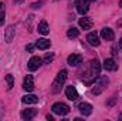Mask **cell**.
Returning <instances> with one entry per match:
<instances>
[{
  "mask_svg": "<svg viewBox=\"0 0 122 121\" xmlns=\"http://www.w3.org/2000/svg\"><path fill=\"white\" fill-rule=\"evenodd\" d=\"M114 101H115V97H112V100L108 103V105H112V104H114Z\"/></svg>",
  "mask_w": 122,
  "mask_h": 121,
  "instance_id": "cell-26",
  "label": "cell"
},
{
  "mask_svg": "<svg viewBox=\"0 0 122 121\" xmlns=\"http://www.w3.org/2000/svg\"><path fill=\"white\" fill-rule=\"evenodd\" d=\"M41 4H43V1H38V3H33V4H31V7H33V9H38Z\"/></svg>",
  "mask_w": 122,
  "mask_h": 121,
  "instance_id": "cell-25",
  "label": "cell"
},
{
  "mask_svg": "<svg viewBox=\"0 0 122 121\" xmlns=\"http://www.w3.org/2000/svg\"><path fill=\"white\" fill-rule=\"evenodd\" d=\"M36 114H37V110L36 108H29V110H24L21 113V118L23 120H31V118L36 117Z\"/></svg>",
  "mask_w": 122,
  "mask_h": 121,
  "instance_id": "cell-14",
  "label": "cell"
},
{
  "mask_svg": "<svg viewBox=\"0 0 122 121\" xmlns=\"http://www.w3.org/2000/svg\"><path fill=\"white\" fill-rule=\"evenodd\" d=\"M104 68L108 70V71L117 70V63H115V60L114 59H107V60L104 61Z\"/></svg>",
  "mask_w": 122,
  "mask_h": 121,
  "instance_id": "cell-17",
  "label": "cell"
},
{
  "mask_svg": "<svg viewBox=\"0 0 122 121\" xmlns=\"http://www.w3.org/2000/svg\"><path fill=\"white\" fill-rule=\"evenodd\" d=\"M14 33H16V27L14 26H9L7 30H6V34H4V40L7 43H10L13 40V37H14Z\"/></svg>",
  "mask_w": 122,
  "mask_h": 121,
  "instance_id": "cell-16",
  "label": "cell"
},
{
  "mask_svg": "<svg viewBox=\"0 0 122 121\" xmlns=\"http://www.w3.org/2000/svg\"><path fill=\"white\" fill-rule=\"evenodd\" d=\"M87 41H88V44L90 46H92V47H98L99 46V36L95 33V31H92V33H90L88 36H87Z\"/></svg>",
  "mask_w": 122,
  "mask_h": 121,
  "instance_id": "cell-7",
  "label": "cell"
},
{
  "mask_svg": "<svg viewBox=\"0 0 122 121\" xmlns=\"http://www.w3.org/2000/svg\"><path fill=\"white\" fill-rule=\"evenodd\" d=\"M23 88L26 91H33L34 88V78H33V76H26V78H24V81H23Z\"/></svg>",
  "mask_w": 122,
  "mask_h": 121,
  "instance_id": "cell-10",
  "label": "cell"
},
{
  "mask_svg": "<svg viewBox=\"0 0 122 121\" xmlns=\"http://www.w3.org/2000/svg\"><path fill=\"white\" fill-rule=\"evenodd\" d=\"M90 1H95V0H90Z\"/></svg>",
  "mask_w": 122,
  "mask_h": 121,
  "instance_id": "cell-32",
  "label": "cell"
},
{
  "mask_svg": "<svg viewBox=\"0 0 122 121\" xmlns=\"http://www.w3.org/2000/svg\"><path fill=\"white\" fill-rule=\"evenodd\" d=\"M80 27L81 29H84V30H90L92 27V22L91 19H88V17H82V19H80Z\"/></svg>",
  "mask_w": 122,
  "mask_h": 121,
  "instance_id": "cell-15",
  "label": "cell"
},
{
  "mask_svg": "<svg viewBox=\"0 0 122 121\" xmlns=\"http://www.w3.org/2000/svg\"><path fill=\"white\" fill-rule=\"evenodd\" d=\"M65 95H67V98H68V100L74 101V100H77V98H78V91H77L75 87L68 86V87L65 88Z\"/></svg>",
  "mask_w": 122,
  "mask_h": 121,
  "instance_id": "cell-9",
  "label": "cell"
},
{
  "mask_svg": "<svg viewBox=\"0 0 122 121\" xmlns=\"http://www.w3.org/2000/svg\"><path fill=\"white\" fill-rule=\"evenodd\" d=\"M90 73H88V77L90 78H87L84 83L87 84V86H90V84H92L95 80H97V77L99 76V71H101V64H99V60L98 59H94V60L91 61V64H90Z\"/></svg>",
  "mask_w": 122,
  "mask_h": 121,
  "instance_id": "cell-1",
  "label": "cell"
},
{
  "mask_svg": "<svg viewBox=\"0 0 122 121\" xmlns=\"http://www.w3.org/2000/svg\"><path fill=\"white\" fill-rule=\"evenodd\" d=\"M47 120L53 121V120H54V117H53V116H50V114H48V116H47Z\"/></svg>",
  "mask_w": 122,
  "mask_h": 121,
  "instance_id": "cell-27",
  "label": "cell"
},
{
  "mask_svg": "<svg viewBox=\"0 0 122 121\" xmlns=\"http://www.w3.org/2000/svg\"><path fill=\"white\" fill-rule=\"evenodd\" d=\"M119 47H122V37H121V40H119Z\"/></svg>",
  "mask_w": 122,
  "mask_h": 121,
  "instance_id": "cell-28",
  "label": "cell"
},
{
  "mask_svg": "<svg viewBox=\"0 0 122 121\" xmlns=\"http://www.w3.org/2000/svg\"><path fill=\"white\" fill-rule=\"evenodd\" d=\"M90 9V0H77V11L80 14H85Z\"/></svg>",
  "mask_w": 122,
  "mask_h": 121,
  "instance_id": "cell-6",
  "label": "cell"
},
{
  "mask_svg": "<svg viewBox=\"0 0 122 121\" xmlns=\"http://www.w3.org/2000/svg\"><path fill=\"white\" fill-rule=\"evenodd\" d=\"M101 37H102L104 40H107V41L114 40V31L111 30L109 27H104V29L101 30Z\"/></svg>",
  "mask_w": 122,
  "mask_h": 121,
  "instance_id": "cell-13",
  "label": "cell"
},
{
  "mask_svg": "<svg viewBox=\"0 0 122 121\" xmlns=\"http://www.w3.org/2000/svg\"><path fill=\"white\" fill-rule=\"evenodd\" d=\"M38 101V98L34 95V94H26L24 97H23V103L24 104H36Z\"/></svg>",
  "mask_w": 122,
  "mask_h": 121,
  "instance_id": "cell-18",
  "label": "cell"
},
{
  "mask_svg": "<svg viewBox=\"0 0 122 121\" xmlns=\"http://www.w3.org/2000/svg\"><path fill=\"white\" fill-rule=\"evenodd\" d=\"M50 44H51L50 40H47V38H38L37 43H36V47H37L38 50H47V49L50 47Z\"/></svg>",
  "mask_w": 122,
  "mask_h": 121,
  "instance_id": "cell-12",
  "label": "cell"
},
{
  "mask_svg": "<svg viewBox=\"0 0 122 121\" xmlns=\"http://www.w3.org/2000/svg\"><path fill=\"white\" fill-rule=\"evenodd\" d=\"M109 83V80H108V77H105V76H102V77H97V80H95V86H94V88L91 90L92 94H95V95H98V94H101L104 88L107 87V84Z\"/></svg>",
  "mask_w": 122,
  "mask_h": 121,
  "instance_id": "cell-2",
  "label": "cell"
},
{
  "mask_svg": "<svg viewBox=\"0 0 122 121\" xmlns=\"http://www.w3.org/2000/svg\"><path fill=\"white\" fill-rule=\"evenodd\" d=\"M38 33H41V34H48L50 33V27H48V23L46 22V20H43L40 24H38Z\"/></svg>",
  "mask_w": 122,
  "mask_h": 121,
  "instance_id": "cell-19",
  "label": "cell"
},
{
  "mask_svg": "<svg viewBox=\"0 0 122 121\" xmlns=\"http://www.w3.org/2000/svg\"><path fill=\"white\" fill-rule=\"evenodd\" d=\"M14 1H17V3H21V1H23V0H14Z\"/></svg>",
  "mask_w": 122,
  "mask_h": 121,
  "instance_id": "cell-29",
  "label": "cell"
},
{
  "mask_svg": "<svg viewBox=\"0 0 122 121\" xmlns=\"http://www.w3.org/2000/svg\"><path fill=\"white\" fill-rule=\"evenodd\" d=\"M6 81H7V88L11 90V88H13V84H14V83H13V81H14V80H13V76H11V74H7V76H6Z\"/></svg>",
  "mask_w": 122,
  "mask_h": 121,
  "instance_id": "cell-21",
  "label": "cell"
},
{
  "mask_svg": "<svg viewBox=\"0 0 122 121\" xmlns=\"http://www.w3.org/2000/svg\"><path fill=\"white\" fill-rule=\"evenodd\" d=\"M78 34H80V30H78L77 27H70V29L67 30V36H68L70 38H74V37H78Z\"/></svg>",
  "mask_w": 122,
  "mask_h": 121,
  "instance_id": "cell-20",
  "label": "cell"
},
{
  "mask_svg": "<svg viewBox=\"0 0 122 121\" xmlns=\"http://www.w3.org/2000/svg\"><path fill=\"white\" fill-rule=\"evenodd\" d=\"M40 66H41V59H40L38 56H33L30 60H29V63H27V67H29L30 71H36V70H38Z\"/></svg>",
  "mask_w": 122,
  "mask_h": 121,
  "instance_id": "cell-5",
  "label": "cell"
},
{
  "mask_svg": "<svg viewBox=\"0 0 122 121\" xmlns=\"http://www.w3.org/2000/svg\"><path fill=\"white\" fill-rule=\"evenodd\" d=\"M4 16H6V13H4V4L0 3V26L4 23Z\"/></svg>",
  "mask_w": 122,
  "mask_h": 121,
  "instance_id": "cell-22",
  "label": "cell"
},
{
  "mask_svg": "<svg viewBox=\"0 0 122 121\" xmlns=\"http://www.w3.org/2000/svg\"><path fill=\"white\" fill-rule=\"evenodd\" d=\"M119 6L122 7V0H119Z\"/></svg>",
  "mask_w": 122,
  "mask_h": 121,
  "instance_id": "cell-30",
  "label": "cell"
},
{
  "mask_svg": "<svg viewBox=\"0 0 122 121\" xmlns=\"http://www.w3.org/2000/svg\"><path fill=\"white\" fill-rule=\"evenodd\" d=\"M78 110H80V113H81L82 116H90L92 113V105L88 104V103H81V104L78 105Z\"/></svg>",
  "mask_w": 122,
  "mask_h": 121,
  "instance_id": "cell-11",
  "label": "cell"
},
{
  "mask_svg": "<svg viewBox=\"0 0 122 121\" xmlns=\"http://www.w3.org/2000/svg\"><path fill=\"white\" fill-rule=\"evenodd\" d=\"M67 61H68V64L71 67H77L78 64L82 63V56H80V54H71V56H68Z\"/></svg>",
  "mask_w": 122,
  "mask_h": 121,
  "instance_id": "cell-8",
  "label": "cell"
},
{
  "mask_svg": "<svg viewBox=\"0 0 122 121\" xmlns=\"http://www.w3.org/2000/svg\"><path fill=\"white\" fill-rule=\"evenodd\" d=\"M119 120H122V114H121V116H119Z\"/></svg>",
  "mask_w": 122,
  "mask_h": 121,
  "instance_id": "cell-31",
  "label": "cell"
},
{
  "mask_svg": "<svg viewBox=\"0 0 122 121\" xmlns=\"http://www.w3.org/2000/svg\"><path fill=\"white\" fill-rule=\"evenodd\" d=\"M53 60H54V53H48V54H46V57H44V61H46V63H51Z\"/></svg>",
  "mask_w": 122,
  "mask_h": 121,
  "instance_id": "cell-23",
  "label": "cell"
},
{
  "mask_svg": "<svg viewBox=\"0 0 122 121\" xmlns=\"http://www.w3.org/2000/svg\"><path fill=\"white\" fill-rule=\"evenodd\" d=\"M65 80H67V71L65 70H61L60 73L57 74L54 83H53V93H58L61 90V87L64 86Z\"/></svg>",
  "mask_w": 122,
  "mask_h": 121,
  "instance_id": "cell-3",
  "label": "cell"
},
{
  "mask_svg": "<svg viewBox=\"0 0 122 121\" xmlns=\"http://www.w3.org/2000/svg\"><path fill=\"white\" fill-rule=\"evenodd\" d=\"M34 47H36L34 44H27V47H26V50H27L29 53H33V51H34Z\"/></svg>",
  "mask_w": 122,
  "mask_h": 121,
  "instance_id": "cell-24",
  "label": "cell"
},
{
  "mask_svg": "<svg viewBox=\"0 0 122 121\" xmlns=\"http://www.w3.org/2000/svg\"><path fill=\"white\" fill-rule=\"evenodd\" d=\"M51 110L57 116H67L70 113V107L67 104H64V103H56V104H53V108Z\"/></svg>",
  "mask_w": 122,
  "mask_h": 121,
  "instance_id": "cell-4",
  "label": "cell"
}]
</instances>
